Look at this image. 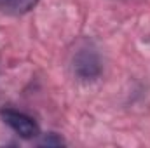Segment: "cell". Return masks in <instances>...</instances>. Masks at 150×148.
Wrapping results in <instances>:
<instances>
[{"instance_id": "cell-1", "label": "cell", "mask_w": 150, "mask_h": 148, "mask_svg": "<svg viewBox=\"0 0 150 148\" xmlns=\"http://www.w3.org/2000/svg\"><path fill=\"white\" fill-rule=\"evenodd\" d=\"M2 120L23 140H33L40 134L38 124L25 111L14 110V108H2L0 110Z\"/></svg>"}, {"instance_id": "cell-2", "label": "cell", "mask_w": 150, "mask_h": 148, "mask_svg": "<svg viewBox=\"0 0 150 148\" xmlns=\"http://www.w3.org/2000/svg\"><path fill=\"white\" fill-rule=\"evenodd\" d=\"M74 72L82 80H94L101 73V61L96 51L86 47L80 49L74 58Z\"/></svg>"}, {"instance_id": "cell-3", "label": "cell", "mask_w": 150, "mask_h": 148, "mask_svg": "<svg viewBox=\"0 0 150 148\" xmlns=\"http://www.w3.org/2000/svg\"><path fill=\"white\" fill-rule=\"evenodd\" d=\"M40 0H0V11L9 16H23L30 12Z\"/></svg>"}, {"instance_id": "cell-4", "label": "cell", "mask_w": 150, "mask_h": 148, "mask_svg": "<svg viewBox=\"0 0 150 148\" xmlns=\"http://www.w3.org/2000/svg\"><path fill=\"white\" fill-rule=\"evenodd\" d=\"M42 145H63V140L61 138H56V134H49L44 141H42Z\"/></svg>"}]
</instances>
